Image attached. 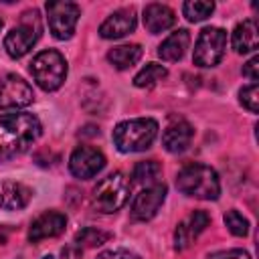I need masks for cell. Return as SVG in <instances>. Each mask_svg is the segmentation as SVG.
<instances>
[{"label": "cell", "mask_w": 259, "mask_h": 259, "mask_svg": "<svg viewBox=\"0 0 259 259\" xmlns=\"http://www.w3.org/2000/svg\"><path fill=\"white\" fill-rule=\"evenodd\" d=\"M158 136V121L152 117H136V119H125L119 121L113 127V146L123 152H144L148 150Z\"/></svg>", "instance_id": "3957f363"}, {"label": "cell", "mask_w": 259, "mask_h": 259, "mask_svg": "<svg viewBox=\"0 0 259 259\" xmlns=\"http://www.w3.org/2000/svg\"><path fill=\"white\" fill-rule=\"evenodd\" d=\"M208 223H210L208 212H204V210H194V212H190V214L176 227V233H174V247H176L178 251L186 249V247L208 227Z\"/></svg>", "instance_id": "5bb4252c"}, {"label": "cell", "mask_w": 259, "mask_h": 259, "mask_svg": "<svg viewBox=\"0 0 259 259\" xmlns=\"http://www.w3.org/2000/svg\"><path fill=\"white\" fill-rule=\"evenodd\" d=\"M40 121L34 113L14 111L0 115V162L24 154L40 136Z\"/></svg>", "instance_id": "6da1fadb"}, {"label": "cell", "mask_w": 259, "mask_h": 259, "mask_svg": "<svg viewBox=\"0 0 259 259\" xmlns=\"http://www.w3.org/2000/svg\"><path fill=\"white\" fill-rule=\"evenodd\" d=\"M166 192H168V188L162 182L146 186L142 192H138L132 202V219L134 221H150L152 217H156V212L160 210V206L166 198Z\"/></svg>", "instance_id": "8fae6325"}, {"label": "cell", "mask_w": 259, "mask_h": 259, "mask_svg": "<svg viewBox=\"0 0 259 259\" xmlns=\"http://www.w3.org/2000/svg\"><path fill=\"white\" fill-rule=\"evenodd\" d=\"M32 198V190L22 182H4L0 186V208L20 210Z\"/></svg>", "instance_id": "ac0fdd59"}, {"label": "cell", "mask_w": 259, "mask_h": 259, "mask_svg": "<svg viewBox=\"0 0 259 259\" xmlns=\"http://www.w3.org/2000/svg\"><path fill=\"white\" fill-rule=\"evenodd\" d=\"M42 259H55V257H51V255H45V257H42Z\"/></svg>", "instance_id": "d6a6232c"}, {"label": "cell", "mask_w": 259, "mask_h": 259, "mask_svg": "<svg viewBox=\"0 0 259 259\" xmlns=\"http://www.w3.org/2000/svg\"><path fill=\"white\" fill-rule=\"evenodd\" d=\"M111 239L109 233L101 231V229H95V227H85L81 229L77 235H75V243L83 249V247H99L103 243H107Z\"/></svg>", "instance_id": "cb8c5ba5"}, {"label": "cell", "mask_w": 259, "mask_h": 259, "mask_svg": "<svg viewBox=\"0 0 259 259\" xmlns=\"http://www.w3.org/2000/svg\"><path fill=\"white\" fill-rule=\"evenodd\" d=\"M239 99H241L243 107H247L251 113H257V109H259V87H257V83H251V85L243 87L239 91Z\"/></svg>", "instance_id": "484cf974"}, {"label": "cell", "mask_w": 259, "mask_h": 259, "mask_svg": "<svg viewBox=\"0 0 259 259\" xmlns=\"http://www.w3.org/2000/svg\"><path fill=\"white\" fill-rule=\"evenodd\" d=\"M227 49V32L219 26H206L200 30L196 45H194V53H192V61L198 67H214L221 63L223 55Z\"/></svg>", "instance_id": "52a82bcc"}, {"label": "cell", "mask_w": 259, "mask_h": 259, "mask_svg": "<svg viewBox=\"0 0 259 259\" xmlns=\"http://www.w3.org/2000/svg\"><path fill=\"white\" fill-rule=\"evenodd\" d=\"M176 188L192 198L217 200L221 194V180L214 168L206 164H186L176 176Z\"/></svg>", "instance_id": "7a4b0ae2"}, {"label": "cell", "mask_w": 259, "mask_h": 259, "mask_svg": "<svg viewBox=\"0 0 259 259\" xmlns=\"http://www.w3.org/2000/svg\"><path fill=\"white\" fill-rule=\"evenodd\" d=\"M45 8H47L49 28L53 36L59 40L71 38L79 22L81 8L75 2H67V0H51L45 4Z\"/></svg>", "instance_id": "ba28073f"}, {"label": "cell", "mask_w": 259, "mask_h": 259, "mask_svg": "<svg viewBox=\"0 0 259 259\" xmlns=\"http://www.w3.org/2000/svg\"><path fill=\"white\" fill-rule=\"evenodd\" d=\"M136 24H138V16H136V10L134 8H119L115 12H111L99 26V34L107 40H115V38H121L130 32L136 30Z\"/></svg>", "instance_id": "4fadbf2b"}, {"label": "cell", "mask_w": 259, "mask_h": 259, "mask_svg": "<svg viewBox=\"0 0 259 259\" xmlns=\"http://www.w3.org/2000/svg\"><path fill=\"white\" fill-rule=\"evenodd\" d=\"M166 75H168V71H166L164 65L148 63V65L134 77V85L140 87V89H150V87H154L158 81H162Z\"/></svg>", "instance_id": "7402d4cb"}, {"label": "cell", "mask_w": 259, "mask_h": 259, "mask_svg": "<svg viewBox=\"0 0 259 259\" xmlns=\"http://www.w3.org/2000/svg\"><path fill=\"white\" fill-rule=\"evenodd\" d=\"M61 255H63V259H81L83 249L77 243H69V245H65L61 249Z\"/></svg>", "instance_id": "f546056e"}, {"label": "cell", "mask_w": 259, "mask_h": 259, "mask_svg": "<svg viewBox=\"0 0 259 259\" xmlns=\"http://www.w3.org/2000/svg\"><path fill=\"white\" fill-rule=\"evenodd\" d=\"M243 75L249 77L253 83L259 79V57H257V55H253V57L243 65Z\"/></svg>", "instance_id": "f1b7e54d"}, {"label": "cell", "mask_w": 259, "mask_h": 259, "mask_svg": "<svg viewBox=\"0 0 259 259\" xmlns=\"http://www.w3.org/2000/svg\"><path fill=\"white\" fill-rule=\"evenodd\" d=\"M40 30H42V26H40L38 10L30 8V10L22 12L20 22L16 26H12L4 36V49H6L8 57H12V59L24 57L36 45V40L40 36Z\"/></svg>", "instance_id": "5b68a950"}, {"label": "cell", "mask_w": 259, "mask_h": 259, "mask_svg": "<svg viewBox=\"0 0 259 259\" xmlns=\"http://www.w3.org/2000/svg\"><path fill=\"white\" fill-rule=\"evenodd\" d=\"M130 180L125 178L123 172H111L105 178L97 182L91 194V204L95 210L109 214L117 212L130 198Z\"/></svg>", "instance_id": "277c9868"}, {"label": "cell", "mask_w": 259, "mask_h": 259, "mask_svg": "<svg viewBox=\"0 0 259 259\" xmlns=\"http://www.w3.org/2000/svg\"><path fill=\"white\" fill-rule=\"evenodd\" d=\"M34 101L32 87L18 75L0 79V109H20Z\"/></svg>", "instance_id": "9c48e42d"}, {"label": "cell", "mask_w": 259, "mask_h": 259, "mask_svg": "<svg viewBox=\"0 0 259 259\" xmlns=\"http://www.w3.org/2000/svg\"><path fill=\"white\" fill-rule=\"evenodd\" d=\"M142 55H144V49H142L140 45H119V47H113V49L107 53V61H109L115 69L123 71V69L134 67V65L142 59Z\"/></svg>", "instance_id": "ffe728a7"}, {"label": "cell", "mask_w": 259, "mask_h": 259, "mask_svg": "<svg viewBox=\"0 0 259 259\" xmlns=\"http://www.w3.org/2000/svg\"><path fill=\"white\" fill-rule=\"evenodd\" d=\"M176 22V14L170 6L166 4H148L144 8V26L148 28V32L152 34H160L168 28H172Z\"/></svg>", "instance_id": "2e32d148"}, {"label": "cell", "mask_w": 259, "mask_h": 259, "mask_svg": "<svg viewBox=\"0 0 259 259\" xmlns=\"http://www.w3.org/2000/svg\"><path fill=\"white\" fill-rule=\"evenodd\" d=\"M105 166V156L91 146H77L69 158V170L75 178L89 180L97 176Z\"/></svg>", "instance_id": "30bf717a"}, {"label": "cell", "mask_w": 259, "mask_h": 259, "mask_svg": "<svg viewBox=\"0 0 259 259\" xmlns=\"http://www.w3.org/2000/svg\"><path fill=\"white\" fill-rule=\"evenodd\" d=\"M259 47V38H257V24L253 18H247L243 22H239L233 30V49L241 55L245 53H253Z\"/></svg>", "instance_id": "d6986e66"}, {"label": "cell", "mask_w": 259, "mask_h": 259, "mask_svg": "<svg viewBox=\"0 0 259 259\" xmlns=\"http://www.w3.org/2000/svg\"><path fill=\"white\" fill-rule=\"evenodd\" d=\"M67 61L65 57L55 51V49H47L40 51L32 63H30V73L32 79L36 81V85L45 91H57L65 79H67Z\"/></svg>", "instance_id": "8992f818"}, {"label": "cell", "mask_w": 259, "mask_h": 259, "mask_svg": "<svg viewBox=\"0 0 259 259\" xmlns=\"http://www.w3.org/2000/svg\"><path fill=\"white\" fill-rule=\"evenodd\" d=\"M225 225L235 237H245L249 233V221L235 208L225 212Z\"/></svg>", "instance_id": "d4e9b609"}, {"label": "cell", "mask_w": 259, "mask_h": 259, "mask_svg": "<svg viewBox=\"0 0 259 259\" xmlns=\"http://www.w3.org/2000/svg\"><path fill=\"white\" fill-rule=\"evenodd\" d=\"M192 136H194L192 125L188 121H184V119H178V121H172L164 130V134H162V146L170 154H180V152L188 150V146L192 142Z\"/></svg>", "instance_id": "9a60e30c"}, {"label": "cell", "mask_w": 259, "mask_h": 259, "mask_svg": "<svg viewBox=\"0 0 259 259\" xmlns=\"http://www.w3.org/2000/svg\"><path fill=\"white\" fill-rule=\"evenodd\" d=\"M95 259H142V257L132 253V251H127V249H111V251L99 253Z\"/></svg>", "instance_id": "83f0119b"}, {"label": "cell", "mask_w": 259, "mask_h": 259, "mask_svg": "<svg viewBox=\"0 0 259 259\" xmlns=\"http://www.w3.org/2000/svg\"><path fill=\"white\" fill-rule=\"evenodd\" d=\"M212 10H214V4L206 2V0H188L182 4V12L190 22L206 20L212 14Z\"/></svg>", "instance_id": "603a6c76"}, {"label": "cell", "mask_w": 259, "mask_h": 259, "mask_svg": "<svg viewBox=\"0 0 259 259\" xmlns=\"http://www.w3.org/2000/svg\"><path fill=\"white\" fill-rule=\"evenodd\" d=\"M2 26H4V20H2V16H0V30H2Z\"/></svg>", "instance_id": "1f68e13d"}, {"label": "cell", "mask_w": 259, "mask_h": 259, "mask_svg": "<svg viewBox=\"0 0 259 259\" xmlns=\"http://www.w3.org/2000/svg\"><path fill=\"white\" fill-rule=\"evenodd\" d=\"M160 176H162V166L156 160H142L134 166V180L140 184H146V186L158 184Z\"/></svg>", "instance_id": "44dd1931"}, {"label": "cell", "mask_w": 259, "mask_h": 259, "mask_svg": "<svg viewBox=\"0 0 259 259\" xmlns=\"http://www.w3.org/2000/svg\"><path fill=\"white\" fill-rule=\"evenodd\" d=\"M188 45H190V32H188L186 28H178V30H174L172 34H168V36L160 42V47H158V57H160L162 61H166V63L180 61V59L184 57Z\"/></svg>", "instance_id": "e0dca14e"}, {"label": "cell", "mask_w": 259, "mask_h": 259, "mask_svg": "<svg viewBox=\"0 0 259 259\" xmlns=\"http://www.w3.org/2000/svg\"><path fill=\"white\" fill-rule=\"evenodd\" d=\"M67 227V217L59 210H45L42 214H38L28 229V241L30 243H38L42 239H53L59 237Z\"/></svg>", "instance_id": "7c38bea8"}, {"label": "cell", "mask_w": 259, "mask_h": 259, "mask_svg": "<svg viewBox=\"0 0 259 259\" xmlns=\"http://www.w3.org/2000/svg\"><path fill=\"white\" fill-rule=\"evenodd\" d=\"M206 259H251V255L245 249H227V251L210 253Z\"/></svg>", "instance_id": "4316f807"}, {"label": "cell", "mask_w": 259, "mask_h": 259, "mask_svg": "<svg viewBox=\"0 0 259 259\" xmlns=\"http://www.w3.org/2000/svg\"><path fill=\"white\" fill-rule=\"evenodd\" d=\"M4 243H6V237H4L2 233H0V245H4Z\"/></svg>", "instance_id": "4dcf8cb0"}]
</instances>
